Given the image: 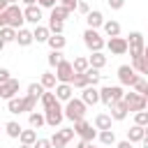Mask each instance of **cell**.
Returning <instances> with one entry per match:
<instances>
[{
  "instance_id": "7a4b0ae2",
  "label": "cell",
  "mask_w": 148,
  "mask_h": 148,
  "mask_svg": "<svg viewBox=\"0 0 148 148\" xmlns=\"http://www.w3.org/2000/svg\"><path fill=\"white\" fill-rule=\"evenodd\" d=\"M86 102L83 99H76L72 97L67 104H65V118L72 120V123H79V120H86Z\"/></svg>"
},
{
  "instance_id": "4316f807",
  "label": "cell",
  "mask_w": 148,
  "mask_h": 148,
  "mask_svg": "<svg viewBox=\"0 0 148 148\" xmlns=\"http://www.w3.org/2000/svg\"><path fill=\"white\" fill-rule=\"evenodd\" d=\"M46 44L51 46V51H62L65 44H67V39H65L62 35H51V39H49Z\"/></svg>"
},
{
  "instance_id": "bcb514c9",
  "label": "cell",
  "mask_w": 148,
  "mask_h": 148,
  "mask_svg": "<svg viewBox=\"0 0 148 148\" xmlns=\"http://www.w3.org/2000/svg\"><path fill=\"white\" fill-rule=\"evenodd\" d=\"M79 14H83V16H88L90 14V7H88V2H79V9H76Z\"/></svg>"
},
{
  "instance_id": "7dc6e473",
  "label": "cell",
  "mask_w": 148,
  "mask_h": 148,
  "mask_svg": "<svg viewBox=\"0 0 148 148\" xmlns=\"http://www.w3.org/2000/svg\"><path fill=\"white\" fill-rule=\"evenodd\" d=\"M146 88H148V83H146L143 79H139V81H136V86H134V90H136V92H141V95H143V90H146Z\"/></svg>"
},
{
  "instance_id": "ac0fdd59",
  "label": "cell",
  "mask_w": 148,
  "mask_h": 148,
  "mask_svg": "<svg viewBox=\"0 0 148 148\" xmlns=\"http://www.w3.org/2000/svg\"><path fill=\"white\" fill-rule=\"evenodd\" d=\"M86 23H88V28H92V30H97L99 25L104 28V23H106V21H104V16H102V12H97V9H95V12H90V14L86 16Z\"/></svg>"
},
{
  "instance_id": "7bdbcfd3",
  "label": "cell",
  "mask_w": 148,
  "mask_h": 148,
  "mask_svg": "<svg viewBox=\"0 0 148 148\" xmlns=\"http://www.w3.org/2000/svg\"><path fill=\"white\" fill-rule=\"evenodd\" d=\"M35 148H53V143H51V139H37Z\"/></svg>"
},
{
  "instance_id": "d4e9b609",
  "label": "cell",
  "mask_w": 148,
  "mask_h": 148,
  "mask_svg": "<svg viewBox=\"0 0 148 148\" xmlns=\"http://www.w3.org/2000/svg\"><path fill=\"white\" fill-rule=\"evenodd\" d=\"M18 141H21V146H35L37 143V132L35 130H23Z\"/></svg>"
},
{
  "instance_id": "7402d4cb",
  "label": "cell",
  "mask_w": 148,
  "mask_h": 148,
  "mask_svg": "<svg viewBox=\"0 0 148 148\" xmlns=\"http://www.w3.org/2000/svg\"><path fill=\"white\" fill-rule=\"evenodd\" d=\"M32 35H35V42H37V44L51 39V30H49V25H37V28L32 30Z\"/></svg>"
},
{
  "instance_id": "d6a6232c",
  "label": "cell",
  "mask_w": 148,
  "mask_h": 148,
  "mask_svg": "<svg viewBox=\"0 0 148 148\" xmlns=\"http://www.w3.org/2000/svg\"><path fill=\"white\" fill-rule=\"evenodd\" d=\"M16 35H18V30H14V28H2V30H0V39H2V44L16 42Z\"/></svg>"
},
{
  "instance_id": "52a82bcc",
  "label": "cell",
  "mask_w": 148,
  "mask_h": 148,
  "mask_svg": "<svg viewBox=\"0 0 148 148\" xmlns=\"http://www.w3.org/2000/svg\"><path fill=\"white\" fill-rule=\"evenodd\" d=\"M125 104H127L130 111H134V113L148 109V99H146L141 92H125Z\"/></svg>"
},
{
  "instance_id": "8d00e7d4",
  "label": "cell",
  "mask_w": 148,
  "mask_h": 148,
  "mask_svg": "<svg viewBox=\"0 0 148 148\" xmlns=\"http://www.w3.org/2000/svg\"><path fill=\"white\" fill-rule=\"evenodd\" d=\"M44 92H46V88H44L42 83H30V86H28V95H32V97H37V99H42Z\"/></svg>"
},
{
  "instance_id": "f546056e",
  "label": "cell",
  "mask_w": 148,
  "mask_h": 148,
  "mask_svg": "<svg viewBox=\"0 0 148 148\" xmlns=\"http://www.w3.org/2000/svg\"><path fill=\"white\" fill-rule=\"evenodd\" d=\"M104 32H106V37H120V23L118 21H106Z\"/></svg>"
},
{
  "instance_id": "6f0895ef",
  "label": "cell",
  "mask_w": 148,
  "mask_h": 148,
  "mask_svg": "<svg viewBox=\"0 0 148 148\" xmlns=\"http://www.w3.org/2000/svg\"><path fill=\"white\" fill-rule=\"evenodd\" d=\"M21 148H35V146H21Z\"/></svg>"
},
{
  "instance_id": "f5cc1de1",
  "label": "cell",
  "mask_w": 148,
  "mask_h": 148,
  "mask_svg": "<svg viewBox=\"0 0 148 148\" xmlns=\"http://www.w3.org/2000/svg\"><path fill=\"white\" fill-rule=\"evenodd\" d=\"M141 143H143V148H148V136H146V139H143Z\"/></svg>"
},
{
  "instance_id": "4dcf8cb0",
  "label": "cell",
  "mask_w": 148,
  "mask_h": 148,
  "mask_svg": "<svg viewBox=\"0 0 148 148\" xmlns=\"http://www.w3.org/2000/svg\"><path fill=\"white\" fill-rule=\"evenodd\" d=\"M88 60H90V67H95V69H102V67L106 65V56H104L102 51H97V53H92V56H90Z\"/></svg>"
},
{
  "instance_id": "d590c367",
  "label": "cell",
  "mask_w": 148,
  "mask_h": 148,
  "mask_svg": "<svg viewBox=\"0 0 148 148\" xmlns=\"http://www.w3.org/2000/svg\"><path fill=\"white\" fill-rule=\"evenodd\" d=\"M104 146H113L116 143V134H113V130H104V132H99V136H97Z\"/></svg>"
},
{
  "instance_id": "f6af8a7d",
  "label": "cell",
  "mask_w": 148,
  "mask_h": 148,
  "mask_svg": "<svg viewBox=\"0 0 148 148\" xmlns=\"http://www.w3.org/2000/svg\"><path fill=\"white\" fill-rule=\"evenodd\" d=\"M37 5H39V7H46V9H53V7L58 5V0H39Z\"/></svg>"
},
{
  "instance_id": "816d5d0a",
  "label": "cell",
  "mask_w": 148,
  "mask_h": 148,
  "mask_svg": "<svg viewBox=\"0 0 148 148\" xmlns=\"http://www.w3.org/2000/svg\"><path fill=\"white\" fill-rule=\"evenodd\" d=\"M21 2H23L25 7H32V5H35V2H39V0H21Z\"/></svg>"
},
{
  "instance_id": "c3c4849f",
  "label": "cell",
  "mask_w": 148,
  "mask_h": 148,
  "mask_svg": "<svg viewBox=\"0 0 148 148\" xmlns=\"http://www.w3.org/2000/svg\"><path fill=\"white\" fill-rule=\"evenodd\" d=\"M9 79H12V76H9V69L2 67V69H0V83H5V81H9Z\"/></svg>"
},
{
  "instance_id": "ffe728a7",
  "label": "cell",
  "mask_w": 148,
  "mask_h": 148,
  "mask_svg": "<svg viewBox=\"0 0 148 148\" xmlns=\"http://www.w3.org/2000/svg\"><path fill=\"white\" fill-rule=\"evenodd\" d=\"M127 139H130L132 143L143 141V139H146V127H141V125H132V127L127 130Z\"/></svg>"
},
{
  "instance_id": "9a60e30c",
  "label": "cell",
  "mask_w": 148,
  "mask_h": 148,
  "mask_svg": "<svg viewBox=\"0 0 148 148\" xmlns=\"http://www.w3.org/2000/svg\"><path fill=\"white\" fill-rule=\"evenodd\" d=\"M127 113H130V106L125 104V99H120V102H116V104L111 106V118H113V120H125Z\"/></svg>"
},
{
  "instance_id": "74e56055",
  "label": "cell",
  "mask_w": 148,
  "mask_h": 148,
  "mask_svg": "<svg viewBox=\"0 0 148 148\" xmlns=\"http://www.w3.org/2000/svg\"><path fill=\"white\" fill-rule=\"evenodd\" d=\"M35 106H37V97H32V95H25L23 97V111H35Z\"/></svg>"
},
{
  "instance_id": "e0dca14e",
  "label": "cell",
  "mask_w": 148,
  "mask_h": 148,
  "mask_svg": "<svg viewBox=\"0 0 148 148\" xmlns=\"http://www.w3.org/2000/svg\"><path fill=\"white\" fill-rule=\"evenodd\" d=\"M23 12H25V21H28V23H35V25H39V21H42V7H39V5L25 7Z\"/></svg>"
},
{
  "instance_id": "680465c9",
  "label": "cell",
  "mask_w": 148,
  "mask_h": 148,
  "mask_svg": "<svg viewBox=\"0 0 148 148\" xmlns=\"http://www.w3.org/2000/svg\"><path fill=\"white\" fill-rule=\"evenodd\" d=\"M146 136H148V127H146Z\"/></svg>"
},
{
  "instance_id": "1f68e13d",
  "label": "cell",
  "mask_w": 148,
  "mask_h": 148,
  "mask_svg": "<svg viewBox=\"0 0 148 148\" xmlns=\"http://www.w3.org/2000/svg\"><path fill=\"white\" fill-rule=\"evenodd\" d=\"M5 130H7V136H9V139H18V136H21V132H23V130H21V125H18V123H14V120L5 123Z\"/></svg>"
},
{
  "instance_id": "ab89813d",
  "label": "cell",
  "mask_w": 148,
  "mask_h": 148,
  "mask_svg": "<svg viewBox=\"0 0 148 148\" xmlns=\"http://www.w3.org/2000/svg\"><path fill=\"white\" fill-rule=\"evenodd\" d=\"M134 125L148 127V111H139V113H134Z\"/></svg>"
},
{
  "instance_id": "681fc988",
  "label": "cell",
  "mask_w": 148,
  "mask_h": 148,
  "mask_svg": "<svg viewBox=\"0 0 148 148\" xmlns=\"http://www.w3.org/2000/svg\"><path fill=\"white\" fill-rule=\"evenodd\" d=\"M116 148H134V146H132V141H130V139H125V141H118V143H116Z\"/></svg>"
},
{
  "instance_id": "91938a15",
  "label": "cell",
  "mask_w": 148,
  "mask_h": 148,
  "mask_svg": "<svg viewBox=\"0 0 148 148\" xmlns=\"http://www.w3.org/2000/svg\"><path fill=\"white\" fill-rule=\"evenodd\" d=\"M65 148H69V146H65Z\"/></svg>"
},
{
  "instance_id": "ba28073f",
  "label": "cell",
  "mask_w": 148,
  "mask_h": 148,
  "mask_svg": "<svg viewBox=\"0 0 148 148\" xmlns=\"http://www.w3.org/2000/svg\"><path fill=\"white\" fill-rule=\"evenodd\" d=\"M127 44H130V56H132V58L143 56V51H146V42H143V35H141V32H130Z\"/></svg>"
},
{
  "instance_id": "f907efd6",
  "label": "cell",
  "mask_w": 148,
  "mask_h": 148,
  "mask_svg": "<svg viewBox=\"0 0 148 148\" xmlns=\"http://www.w3.org/2000/svg\"><path fill=\"white\" fill-rule=\"evenodd\" d=\"M76 148H95V146H92V143H88V141H79V143H76Z\"/></svg>"
},
{
  "instance_id": "2e32d148",
  "label": "cell",
  "mask_w": 148,
  "mask_h": 148,
  "mask_svg": "<svg viewBox=\"0 0 148 148\" xmlns=\"http://www.w3.org/2000/svg\"><path fill=\"white\" fill-rule=\"evenodd\" d=\"M53 92H56V97H58L60 102H69V99H72V92H74V86H72V83H58V88H56Z\"/></svg>"
},
{
  "instance_id": "44dd1931",
  "label": "cell",
  "mask_w": 148,
  "mask_h": 148,
  "mask_svg": "<svg viewBox=\"0 0 148 148\" xmlns=\"http://www.w3.org/2000/svg\"><path fill=\"white\" fill-rule=\"evenodd\" d=\"M69 9L67 7H62V5H56L53 9H51V16L49 18H53V21H60V23H65V18H69Z\"/></svg>"
},
{
  "instance_id": "3957f363",
  "label": "cell",
  "mask_w": 148,
  "mask_h": 148,
  "mask_svg": "<svg viewBox=\"0 0 148 148\" xmlns=\"http://www.w3.org/2000/svg\"><path fill=\"white\" fill-rule=\"evenodd\" d=\"M99 95H102V102L111 109L116 102H120V99H125V92H123V88L120 86H104L102 90H99Z\"/></svg>"
},
{
  "instance_id": "db71d44e",
  "label": "cell",
  "mask_w": 148,
  "mask_h": 148,
  "mask_svg": "<svg viewBox=\"0 0 148 148\" xmlns=\"http://www.w3.org/2000/svg\"><path fill=\"white\" fill-rule=\"evenodd\" d=\"M143 97H146V99H148V88H146V90H143Z\"/></svg>"
},
{
  "instance_id": "836d02e7",
  "label": "cell",
  "mask_w": 148,
  "mask_h": 148,
  "mask_svg": "<svg viewBox=\"0 0 148 148\" xmlns=\"http://www.w3.org/2000/svg\"><path fill=\"white\" fill-rule=\"evenodd\" d=\"M39 102H42V106H44V111H46V109H51L53 104H58L60 99L56 97V92H49V90H46V92L42 95V99H39Z\"/></svg>"
},
{
  "instance_id": "277c9868",
  "label": "cell",
  "mask_w": 148,
  "mask_h": 148,
  "mask_svg": "<svg viewBox=\"0 0 148 148\" xmlns=\"http://www.w3.org/2000/svg\"><path fill=\"white\" fill-rule=\"evenodd\" d=\"M83 44L92 51V53H97V51H102L104 49V39H102V35L97 32V30H92V28H88L86 32H83Z\"/></svg>"
},
{
  "instance_id": "f35d334b",
  "label": "cell",
  "mask_w": 148,
  "mask_h": 148,
  "mask_svg": "<svg viewBox=\"0 0 148 148\" xmlns=\"http://www.w3.org/2000/svg\"><path fill=\"white\" fill-rule=\"evenodd\" d=\"M62 60H65V58H62L60 51H51V53H49V65H51V67H58Z\"/></svg>"
},
{
  "instance_id": "e575fe53",
  "label": "cell",
  "mask_w": 148,
  "mask_h": 148,
  "mask_svg": "<svg viewBox=\"0 0 148 148\" xmlns=\"http://www.w3.org/2000/svg\"><path fill=\"white\" fill-rule=\"evenodd\" d=\"M7 111L9 113H23V97H14L7 102Z\"/></svg>"
},
{
  "instance_id": "d6986e66",
  "label": "cell",
  "mask_w": 148,
  "mask_h": 148,
  "mask_svg": "<svg viewBox=\"0 0 148 148\" xmlns=\"http://www.w3.org/2000/svg\"><path fill=\"white\" fill-rule=\"evenodd\" d=\"M111 113H97L95 116V130L104 132V130H111Z\"/></svg>"
},
{
  "instance_id": "4fadbf2b",
  "label": "cell",
  "mask_w": 148,
  "mask_h": 148,
  "mask_svg": "<svg viewBox=\"0 0 148 148\" xmlns=\"http://www.w3.org/2000/svg\"><path fill=\"white\" fill-rule=\"evenodd\" d=\"M16 92H18V79H9V81H5V83H0V97L2 99H14L16 97Z\"/></svg>"
},
{
  "instance_id": "cb8c5ba5",
  "label": "cell",
  "mask_w": 148,
  "mask_h": 148,
  "mask_svg": "<svg viewBox=\"0 0 148 148\" xmlns=\"http://www.w3.org/2000/svg\"><path fill=\"white\" fill-rule=\"evenodd\" d=\"M16 42H18V46H30V44L35 42V35H32L30 30L21 28V30H18V35H16Z\"/></svg>"
},
{
  "instance_id": "6da1fadb",
  "label": "cell",
  "mask_w": 148,
  "mask_h": 148,
  "mask_svg": "<svg viewBox=\"0 0 148 148\" xmlns=\"http://www.w3.org/2000/svg\"><path fill=\"white\" fill-rule=\"evenodd\" d=\"M23 21H25V12H23L18 5H9L5 12H0V25H2V28L21 30Z\"/></svg>"
},
{
  "instance_id": "ee69618b",
  "label": "cell",
  "mask_w": 148,
  "mask_h": 148,
  "mask_svg": "<svg viewBox=\"0 0 148 148\" xmlns=\"http://www.w3.org/2000/svg\"><path fill=\"white\" fill-rule=\"evenodd\" d=\"M106 5H109L111 9H123V5H125V0H106Z\"/></svg>"
},
{
  "instance_id": "83f0119b",
  "label": "cell",
  "mask_w": 148,
  "mask_h": 148,
  "mask_svg": "<svg viewBox=\"0 0 148 148\" xmlns=\"http://www.w3.org/2000/svg\"><path fill=\"white\" fill-rule=\"evenodd\" d=\"M28 120H30V127H32V130H39L42 125H46V116L39 113V111H32Z\"/></svg>"
},
{
  "instance_id": "603a6c76",
  "label": "cell",
  "mask_w": 148,
  "mask_h": 148,
  "mask_svg": "<svg viewBox=\"0 0 148 148\" xmlns=\"http://www.w3.org/2000/svg\"><path fill=\"white\" fill-rule=\"evenodd\" d=\"M39 83H42V86H44L46 90H56L60 81H58V76H56V74H51V72H44V74H42V81H39Z\"/></svg>"
},
{
  "instance_id": "9c48e42d",
  "label": "cell",
  "mask_w": 148,
  "mask_h": 148,
  "mask_svg": "<svg viewBox=\"0 0 148 148\" xmlns=\"http://www.w3.org/2000/svg\"><path fill=\"white\" fill-rule=\"evenodd\" d=\"M74 132L81 136V141H88V143H92L99 134H97V130H92V125L90 123H86V120H79V123H74Z\"/></svg>"
},
{
  "instance_id": "5b68a950",
  "label": "cell",
  "mask_w": 148,
  "mask_h": 148,
  "mask_svg": "<svg viewBox=\"0 0 148 148\" xmlns=\"http://www.w3.org/2000/svg\"><path fill=\"white\" fill-rule=\"evenodd\" d=\"M118 79H120V83H123V86L134 88V86H136V81H139L141 76H139V72H136L132 65H120V67H118Z\"/></svg>"
},
{
  "instance_id": "8fae6325",
  "label": "cell",
  "mask_w": 148,
  "mask_h": 148,
  "mask_svg": "<svg viewBox=\"0 0 148 148\" xmlns=\"http://www.w3.org/2000/svg\"><path fill=\"white\" fill-rule=\"evenodd\" d=\"M74 127L72 130H56V134L51 136V143H53V148H65L72 139H74Z\"/></svg>"
},
{
  "instance_id": "11a10c76",
  "label": "cell",
  "mask_w": 148,
  "mask_h": 148,
  "mask_svg": "<svg viewBox=\"0 0 148 148\" xmlns=\"http://www.w3.org/2000/svg\"><path fill=\"white\" fill-rule=\"evenodd\" d=\"M143 56H146V58H148V44H146V51H143Z\"/></svg>"
},
{
  "instance_id": "7c38bea8",
  "label": "cell",
  "mask_w": 148,
  "mask_h": 148,
  "mask_svg": "<svg viewBox=\"0 0 148 148\" xmlns=\"http://www.w3.org/2000/svg\"><path fill=\"white\" fill-rule=\"evenodd\" d=\"M106 46H109V51H111L113 56H123V53L130 51V44H127L125 37H111V39L106 42Z\"/></svg>"
},
{
  "instance_id": "9f6ffc18",
  "label": "cell",
  "mask_w": 148,
  "mask_h": 148,
  "mask_svg": "<svg viewBox=\"0 0 148 148\" xmlns=\"http://www.w3.org/2000/svg\"><path fill=\"white\" fill-rule=\"evenodd\" d=\"M7 2H9V5H16V2H18V0H7Z\"/></svg>"
},
{
  "instance_id": "484cf974",
  "label": "cell",
  "mask_w": 148,
  "mask_h": 148,
  "mask_svg": "<svg viewBox=\"0 0 148 148\" xmlns=\"http://www.w3.org/2000/svg\"><path fill=\"white\" fill-rule=\"evenodd\" d=\"M72 65H74V72H76V74H86V72L90 69V60H88V58H83V56L74 58V62H72Z\"/></svg>"
},
{
  "instance_id": "5bb4252c",
  "label": "cell",
  "mask_w": 148,
  "mask_h": 148,
  "mask_svg": "<svg viewBox=\"0 0 148 148\" xmlns=\"http://www.w3.org/2000/svg\"><path fill=\"white\" fill-rule=\"evenodd\" d=\"M81 99H83L88 106H95L97 102H102V95H99V90H97L95 86H88V88L81 90Z\"/></svg>"
},
{
  "instance_id": "f1b7e54d",
  "label": "cell",
  "mask_w": 148,
  "mask_h": 148,
  "mask_svg": "<svg viewBox=\"0 0 148 148\" xmlns=\"http://www.w3.org/2000/svg\"><path fill=\"white\" fill-rule=\"evenodd\" d=\"M132 67H134L139 74H148V58H146V56L132 58Z\"/></svg>"
},
{
  "instance_id": "30bf717a",
  "label": "cell",
  "mask_w": 148,
  "mask_h": 148,
  "mask_svg": "<svg viewBox=\"0 0 148 148\" xmlns=\"http://www.w3.org/2000/svg\"><path fill=\"white\" fill-rule=\"evenodd\" d=\"M44 116H46V125H49V127H58V125L65 120V109H62L60 102H58V104H53L51 109H46Z\"/></svg>"
},
{
  "instance_id": "b9f144b4",
  "label": "cell",
  "mask_w": 148,
  "mask_h": 148,
  "mask_svg": "<svg viewBox=\"0 0 148 148\" xmlns=\"http://www.w3.org/2000/svg\"><path fill=\"white\" fill-rule=\"evenodd\" d=\"M58 5H62V7H67L69 12H74V9H79V0H58Z\"/></svg>"
},
{
  "instance_id": "60d3db41",
  "label": "cell",
  "mask_w": 148,
  "mask_h": 148,
  "mask_svg": "<svg viewBox=\"0 0 148 148\" xmlns=\"http://www.w3.org/2000/svg\"><path fill=\"white\" fill-rule=\"evenodd\" d=\"M62 28H65V23H60V21H53V18H49V30H51L53 35H62Z\"/></svg>"
},
{
  "instance_id": "8992f818",
  "label": "cell",
  "mask_w": 148,
  "mask_h": 148,
  "mask_svg": "<svg viewBox=\"0 0 148 148\" xmlns=\"http://www.w3.org/2000/svg\"><path fill=\"white\" fill-rule=\"evenodd\" d=\"M56 76H58V81H60V83H74V79H76L74 65H72L69 60H62V62L56 67Z\"/></svg>"
}]
</instances>
